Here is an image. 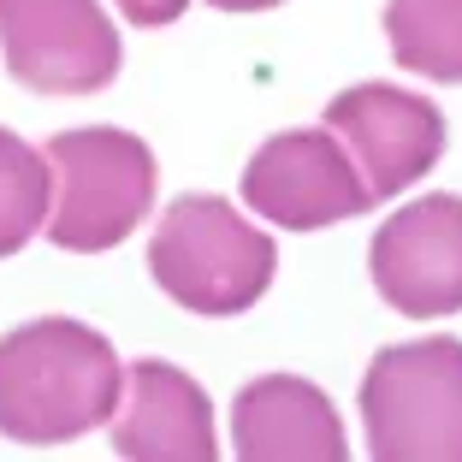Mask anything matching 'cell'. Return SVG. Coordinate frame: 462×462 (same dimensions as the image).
Segmentation results:
<instances>
[{
    "label": "cell",
    "instance_id": "8fae6325",
    "mask_svg": "<svg viewBox=\"0 0 462 462\" xmlns=\"http://www.w3.org/2000/svg\"><path fill=\"white\" fill-rule=\"evenodd\" d=\"M385 42L403 71L462 83V0H385Z\"/></svg>",
    "mask_w": 462,
    "mask_h": 462
},
{
    "label": "cell",
    "instance_id": "9c48e42d",
    "mask_svg": "<svg viewBox=\"0 0 462 462\" xmlns=\"http://www.w3.org/2000/svg\"><path fill=\"white\" fill-rule=\"evenodd\" d=\"M113 450L125 462H214V403L172 362H136L113 403Z\"/></svg>",
    "mask_w": 462,
    "mask_h": 462
},
{
    "label": "cell",
    "instance_id": "277c9868",
    "mask_svg": "<svg viewBox=\"0 0 462 462\" xmlns=\"http://www.w3.org/2000/svg\"><path fill=\"white\" fill-rule=\"evenodd\" d=\"M367 457L462 462V338L392 344L362 380Z\"/></svg>",
    "mask_w": 462,
    "mask_h": 462
},
{
    "label": "cell",
    "instance_id": "ba28073f",
    "mask_svg": "<svg viewBox=\"0 0 462 462\" xmlns=\"http://www.w3.org/2000/svg\"><path fill=\"white\" fill-rule=\"evenodd\" d=\"M374 291L409 320L462 309V196H421L397 208L367 249Z\"/></svg>",
    "mask_w": 462,
    "mask_h": 462
},
{
    "label": "cell",
    "instance_id": "30bf717a",
    "mask_svg": "<svg viewBox=\"0 0 462 462\" xmlns=\"http://www.w3.org/2000/svg\"><path fill=\"white\" fill-rule=\"evenodd\" d=\"M231 450L244 462H344V421L297 374H261L231 403Z\"/></svg>",
    "mask_w": 462,
    "mask_h": 462
},
{
    "label": "cell",
    "instance_id": "4fadbf2b",
    "mask_svg": "<svg viewBox=\"0 0 462 462\" xmlns=\"http://www.w3.org/2000/svg\"><path fill=\"white\" fill-rule=\"evenodd\" d=\"M119 13L143 30H161V24H172V18H184V0H119Z\"/></svg>",
    "mask_w": 462,
    "mask_h": 462
},
{
    "label": "cell",
    "instance_id": "7a4b0ae2",
    "mask_svg": "<svg viewBox=\"0 0 462 462\" xmlns=\"http://www.w3.org/2000/svg\"><path fill=\"white\" fill-rule=\"evenodd\" d=\"M154 285L190 314H244L267 297L279 249L226 196H178L149 237Z\"/></svg>",
    "mask_w": 462,
    "mask_h": 462
},
{
    "label": "cell",
    "instance_id": "6da1fadb",
    "mask_svg": "<svg viewBox=\"0 0 462 462\" xmlns=\"http://www.w3.org/2000/svg\"><path fill=\"white\" fill-rule=\"evenodd\" d=\"M125 367L113 344L83 320L48 314L0 338V439L71 445L119 403Z\"/></svg>",
    "mask_w": 462,
    "mask_h": 462
},
{
    "label": "cell",
    "instance_id": "5bb4252c",
    "mask_svg": "<svg viewBox=\"0 0 462 462\" xmlns=\"http://www.w3.org/2000/svg\"><path fill=\"white\" fill-rule=\"evenodd\" d=\"M208 6H219V13H267L279 0H208Z\"/></svg>",
    "mask_w": 462,
    "mask_h": 462
},
{
    "label": "cell",
    "instance_id": "5b68a950",
    "mask_svg": "<svg viewBox=\"0 0 462 462\" xmlns=\"http://www.w3.org/2000/svg\"><path fill=\"white\" fill-rule=\"evenodd\" d=\"M0 48L36 96H96L125 60L101 0H0Z\"/></svg>",
    "mask_w": 462,
    "mask_h": 462
},
{
    "label": "cell",
    "instance_id": "3957f363",
    "mask_svg": "<svg viewBox=\"0 0 462 462\" xmlns=\"http://www.w3.org/2000/svg\"><path fill=\"white\" fill-rule=\"evenodd\" d=\"M48 237L78 255H101L119 249L136 231V219L154 208V154L143 136L119 131V125H83V131H60L48 143Z\"/></svg>",
    "mask_w": 462,
    "mask_h": 462
},
{
    "label": "cell",
    "instance_id": "7c38bea8",
    "mask_svg": "<svg viewBox=\"0 0 462 462\" xmlns=\"http://www.w3.org/2000/svg\"><path fill=\"white\" fill-rule=\"evenodd\" d=\"M48 196H54V178L42 149H30L18 131H0V261L18 255L42 231Z\"/></svg>",
    "mask_w": 462,
    "mask_h": 462
},
{
    "label": "cell",
    "instance_id": "52a82bcc",
    "mask_svg": "<svg viewBox=\"0 0 462 462\" xmlns=\"http://www.w3.org/2000/svg\"><path fill=\"white\" fill-rule=\"evenodd\" d=\"M244 202L261 219L285 231H320L338 219L367 214V190L356 178L344 143L320 125V131H279L255 149L244 166Z\"/></svg>",
    "mask_w": 462,
    "mask_h": 462
},
{
    "label": "cell",
    "instance_id": "8992f818",
    "mask_svg": "<svg viewBox=\"0 0 462 462\" xmlns=\"http://www.w3.org/2000/svg\"><path fill=\"white\" fill-rule=\"evenodd\" d=\"M327 131L344 143L367 202H392L415 178H427L445 154V113L397 83H356L332 96Z\"/></svg>",
    "mask_w": 462,
    "mask_h": 462
}]
</instances>
